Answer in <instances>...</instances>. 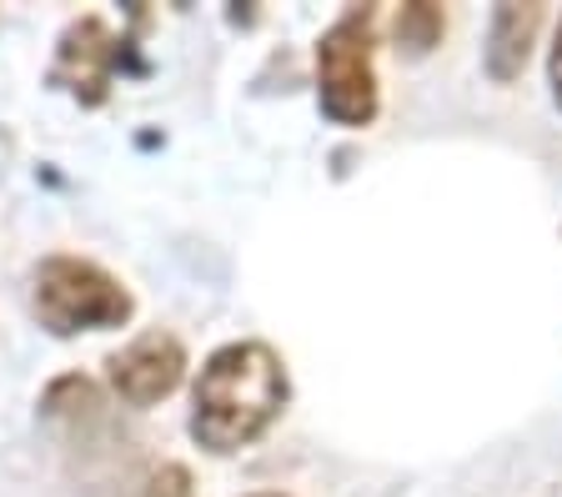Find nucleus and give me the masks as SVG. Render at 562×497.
<instances>
[{
  "instance_id": "obj_10",
  "label": "nucleus",
  "mask_w": 562,
  "mask_h": 497,
  "mask_svg": "<svg viewBox=\"0 0 562 497\" xmlns=\"http://www.w3.org/2000/svg\"><path fill=\"white\" fill-rule=\"evenodd\" d=\"M251 497H286V493H251Z\"/></svg>"
},
{
  "instance_id": "obj_4",
  "label": "nucleus",
  "mask_w": 562,
  "mask_h": 497,
  "mask_svg": "<svg viewBox=\"0 0 562 497\" xmlns=\"http://www.w3.org/2000/svg\"><path fill=\"white\" fill-rule=\"evenodd\" d=\"M121 46H126V41H121L101 15H81V21H70L66 36H60L50 81L66 86L81 106H101L105 95H111V76H116Z\"/></svg>"
},
{
  "instance_id": "obj_3",
  "label": "nucleus",
  "mask_w": 562,
  "mask_h": 497,
  "mask_svg": "<svg viewBox=\"0 0 562 497\" xmlns=\"http://www.w3.org/2000/svg\"><path fill=\"white\" fill-rule=\"evenodd\" d=\"M31 282H35V317L56 337L121 327L136 312L126 286L86 257H46Z\"/></svg>"
},
{
  "instance_id": "obj_1",
  "label": "nucleus",
  "mask_w": 562,
  "mask_h": 497,
  "mask_svg": "<svg viewBox=\"0 0 562 497\" xmlns=\"http://www.w3.org/2000/svg\"><path fill=\"white\" fill-rule=\"evenodd\" d=\"M292 382L267 342H226L206 357L191 392V438L211 452H241L281 417Z\"/></svg>"
},
{
  "instance_id": "obj_7",
  "label": "nucleus",
  "mask_w": 562,
  "mask_h": 497,
  "mask_svg": "<svg viewBox=\"0 0 562 497\" xmlns=\"http://www.w3.org/2000/svg\"><path fill=\"white\" fill-rule=\"evenodd\" d=\"M442 31H447V15L432 0H412V5L397 11V46H407L412 56H427L442 41Z\"/></svg>"
},
{
  "instance_id": "obj_2",
  "label": "nucleus",
  "mask_w": 562,
  "mask_h": 497,
  "mask_svg": "<svg viewBox=\"0 0 562 497\" xmlns=\"http://www.w3.org/2000/svg\"><path fill=\"white\" fill-rule=\"evenodd\" d=\"M316 101L331 126L362 131L376 121V11L351 5L316 41Z\"/></svg>"
},
{
  "instance_id": "obj_5",
  "label": "nucleus",
  "mask_w": 562,
  "mask_h": 497,
  "mask_svg": "<svg viewBox=\"0 0 562 497\" xmlns=\"http://www.w3.org/2000/svg\"><path fill=\"white\" fill-rule=\"evenodd\" d=\"M111 387L126 407H151L161 397H171L187 377V347L176 342L171 331H146L131 347H121L111 362Z\"/></svg>"
},
{
  "instance_id": "obj_8",
  "label": "nucleus",
  "mask_w": 562,
  "mask_h": 497,
  "mask_svg": "<svg viewBox=\"0 0 562 497\" xmlns=\"http://www.w3.org/2000/svg\"><path fill=\"white\" fill-rule=\"evenodd\" d=\"M140 497H196V493H191V473L181 462H161V467L140 483Z\"/></svg>"
},
{
  "instance_id": "obj_6",
  "label": "nucleus",
  "mask_w": 562,
  "mask_h": 497,
  "mask_svg": "<svg viewBox=\"0 0 562 497\" xmlns=\"http://www.w3.org/2000/svg\"><path fill=\"white\" fill-rule=\"evenodd\" d=\"M538 31H542V5H497L492 11V25H487V50H482V66L497 86H513L522 76L527 56L538 46Z\"/></svg>"
},
{
  "instance_id": "obj_9",
  "label": "nucleus",
  "mask_w": 562,
  "mask_h": 497,
  "mask_svg": "<svg viewBox=\"0 0 562 497\" xmlns=\"http://www.w3.org/2000/svg\"><path fill=\"white\" fill-rule=\"evenodd\" d=\"M548 81H552V101L562 106V21H558V36H552V56H548Z\"/></svg>"
}]
</instances>
